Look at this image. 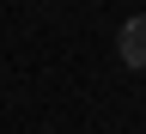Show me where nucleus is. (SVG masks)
Returning <instances> with one entry per match:
<instances>
[{"mask_svg":"<svg viewBox=\"0 0 146 134\" xmlns=\"http://www.w3.org/2000/svg\"><path fill=\"white\" fill-rule=\"evenodd\" d=\"M122 67H134V73H146V12L140 18H128V25H122Z\"/></svg>","mask_w":146,"mask_h":134,"instance_id":"1","label":"nucleus"}]
</instances>
